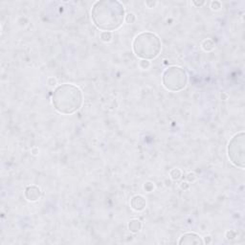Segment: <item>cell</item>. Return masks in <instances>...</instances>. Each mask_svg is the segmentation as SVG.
<instances>
[{"mask_svg": "<svg viewBox=\"0 0 245 245\" xmlns=\"http://www.w3.org/2000/svg\"><path fill=\"white\" fill-rule=\"evenodd\" d=\"M130 206L136 212H141L145 210L147 206V201L144 196H135L131 198L130 200Z\"/></svg>", "mask_w": 245, "mask_h": 245, "instance_id": "ba28073f", "label": "cell"}, {"mask_svg": "<svg viewBox=\"0 0 245 245\" xmlns=\"http://www.w3.org/2000/svg\"><path fill=\"white\" fill-rule=\"evenodd\" d=\"M125 8L117 0L97 1L91 10V18L98 29L111 32L119 29L125 20Z\"/></svg>", "mask_w": 245, "mask_h": 245, "instance_id": "6da1fadb", "label": "cell"}, {"mask_svg": "<svg viewBox=\"0 0 245 245\" xmlns=\"http://www.w3.org/2000/svg\"><path fill=\"white\" fill-rule=\"evenodd\" d=\"M100 38H101L102 41L103 42H109L111 41L112 39V34L111 32H106V31H103L100 34Z\"/></svg>", "mask_w": 245, "mask_h": 245, "instance_id": "8fae6325", "label": "cell"}, {"mask_svg": "<svg viewBox=\"0 0 245 245\" xmlns=\"http://www.w3.org/2000/svg\"><path fill=\"white\" fill-rule=\"evenodd\" d=\"M202 48H203L204 51L210 52V51H212V50H214V48H215V42L213 41L212 39L207 38V39H205L202 42Z\"/></svg>", "mask_w": 245, "mask_h": 245, "instance_id": "30bf717a", "label": "cell"}, {"mask_svg": "<svg viewBox=\"0 0 245 245\" xmlns=\"http://www.w3.org/2000/svg\"><path fill=\"white\" fill-rule=\"evenodd\" d=\"M235 237H237V234H235V232H234V231L230 230L226 233V238L228 239H234Z\"/></svg>", "mask_w": 245, "mask_h": 245, "instance_id": "e0dca14e", "label": "cell"}, {"mask_svg": "<svg viewBox=\"0 0 245 245\" xmlns=\"http://www.w3.org/2000/svg\"><path fill=\"white\" fill-rule=\"evenodd\" d=\"M179 244H203L204 240L200 238V235L194 233H187L181 235L178 241Z\"/></svg>", "mask_w": 245, "mask_h": 245, "instance_id": "52a82bcc", "label": "cell"}, {"mask_svg": "<svg viewBox=\"0 0 245 245\" xmlns=\"http://www.w3.org/2000/svg\"><path fill=\"white\" fill-rule=\"evenodd\" d=\"M41 193H42L40 188H38V186L32 185V186H28V187L25 189L24 196L28 201L35 202V201H38V199L41 197Z\"/></svg>", "mask_w": 245, "mask_h": 245, "instance_id": "8992f818", "label": "cell"}, {"mask_svg": "<svg viewBox=\"0 0 245 245\" xmlns=\"http://www.w3.org/2000/svg\"><path fill=\"white\" fill-rule=\"evenodd\" d=\"M180 189L184 190H187L190 189V184L188 182H182L180 184Z\"/></svg>", "mask_w": 245, "mask_h": 245, "instance_id": "ffe728a7", "label": "cell"}, {"mask_svg": "<svg viewBox=\"0 0 245 245\" xmlns=\"http://www.w3.org/2000/svg\"><path fill=\"white\" fill-rule=\"evenodd\" d=\"M211 8H212V10H214V11L219 10L221 8V3L219 1H213L211 3Z\"/></svg>", "mask_w": 245, "mask_h": 245, "instance_id": "2e32d148", "label": "cell"}, {"mask_svg": "<svg viewBox=\"0 0 245 245\" xmlns=\"http://www.w3.org/2000/svg\"><path fill=\"white\" fill-rule=\"evenodd\" d=\"M207 238H208V240H207V238H205V241H204V243H207L208 244V243H210L212 241V238L210 237V235H208Z\"/></svg>", "mask_w": 245, "mask_h": 245, "instance_id": "603a6c76", "label": "cell"}, {"mask_svg": "<svg viewBox=\"0 0 245 245\" xmlns=\"http://www.w3.org/2000/svg\"><path fill=\"white\" fill-rule=\"evenodd\" d=\"M170 176L173 181H178L182 176V172L179 169H172L170 172Z\"/></svg>", "mask_w": 245, "mask_h": 245, "instance_id": "7c38bea8", "label": "cell"}, {"mask_svg": "<svg viewBox=\"0 0 245 245\" xmlns=\"http://www.w3.org/2000/svg\"><path fill=\"white\" fill-rule=\"evenodd\" d=\"M140 67L142 68V69H148L149 66H151V62L148 61H145V60H142L139 63Z\"/></svg>", "mask_w": 245, "mask_h": 245, "instance_id": "9a60e30c", "label": "cell"}, {"mask_svg": "<svg viewBox=\"0 0 245 245\" xmlns=\"http://www.w3.org/2000/svg\"><path fill=\"white\" fill-rule=\"evenodd\" d=\"M47 84L49 86H55L57 84V80L55 78H53V77H51V78H49L48 80H47Z\"/></svg>", "mask_w": 245, "mask_h": 245, "instance_id": "ac0fdd59", "label": "cell"}, {"mask_svg": "<svg viewBox=\"0 0 245 245\" xmlns=\"http://www.w3.org/2000/svg\"><path fill=\"white\" fill-rule=\"evenodd\" d=\"M156 3H157V2H149V1H147V2H146V5H147L148 8H153L154 6L156 5Z\"/></svg>", "mask_w": 245, "mask_h": 245, "instance_id": "44dd1931", "label": "cell"}, {"mask_svg": "<svg viewBox=\"0 0 245 245\" xmlns=\"http://www.w3.org/2000/svg\"><path fill=\"white\" fill-rule=\"evenodd\" d=\"M144 188H145V190H147V192H151V190H153V184L151 183V182H148V183L145 184Z\"/></svg>", "mask_w": 245, "mask_h": 245, "instance_id": "d6986e66", "label": "cell"}, {"mask_svg": "<svg viewBox=\"0 0 245 245\" xmlns=\"http://www.w3.org/2000/svg\"><path fill=\"white\" fill-rule=\"evenodd\" d=\"M162 83L167 90L178 92L187 86L188 75L182 67L175 65L170 66L163 73Z\"/></svg>", "mask_w": 245, "mask_h": 245, "instance_id": "277c9868", "label": "cell"}, {"mask_svg": "<svg viewBox=\"0 0 245 245\" xmlns=\"http://www.w3.org/2000/svg\"><path fill=\"white\" fill-rule=\"evenodd\" d=\"M142 222L139 219H131L128 222V229L131 233L136 234L142 230Z\"/></svg>", "mask_w": 245, "mask_h": 245, "instance_id": "9c48e42d", "label": "cell"}, {"mask_svg": "<svg viewBox=\"0 0 245 245\" xmlns=\"http://www.w3.org/2000/svg\"><path fill=\"white\" fill-rule=\"evenodd\" d=\"M83 96L77 85L63 83L54 90L52 104L54 108L61 114L71 115L77 112L83 106Z\"/></svg>", "mask_w": 245, "mask_h": 245, "instance_id": "7a4b0ae2", "label": "cell"}, {"mask_svg": "<svg viewBox=\"0 0 245 245\" xmlns=\"http://www.w3.org/2000/svg\"><path fill=\"white\" fill-rule=\"evenodd\" d=\"M125 20L126 23H128V24L134 23L135 20H136V15H134L133 13H128L125 15Z\"/></svg>", "mask_w": 245, "mask_h": 245, "instance_id": "4fadbf2b", "label": "cell"}, {"mask_svg": "<svg viewBox=\"0 0 245 245\" xmlns=\"http://www.w3.org/2000/svg\"><path fill=\"white\" fill-rule=\"evenodd\" d=\"M193 3L194 4V5H196V6H198V7H200V6H202V5H203V4H204V2H203V1H202V2H196V1H193Z\"/></svg>", "mask_w": 245, "mask_h": 245, "instance_id": "cb8c5ba5", "label": "cell"}, {"mask_svg": "<svg viewBox=\"0 0 245 245\" xmlns=\"http://www.w3.org/2000/svg\"><path fill=\"white\" fill-rule=\"evenodd\" d=\"M32 153H33L34 155H37V154L38 153V148H34L33 149H32Z\"/></svg>", "mask_w": 245, "mask_h": 245, "instance_id": "7402d4cb", "label": "cell"}, {"mask_svg": "<svg viewBox=\"0 0 245 245\" xmlns=\"http://www.w3.org/2000/svg\"><path fill=\"white\" fill-rule=\"evenodd\" d=\"M244 132L237 133L230 140L228 145V156L232 164L240 169L245 167V153H244Z\"/></svg>", "mask_w": 245, "mask_h": 245, "instance_id": "5b68a950", "label": "cell"}, {"mask_svg": "<svg viewBox=\"0 0 245 245\" xmlns=\"http://www.w3.org/2000/svg\"><path fill=\"white\" fill-rule=\"evenodd\" d=\"M197 179V175L194 173V172H189V173L187 174V180L189 181V182H190V183H193V182H194V181H196Z\"/></svg>", "mask_w": 245, "mask_h": 245, "instance_id": "5bb4252c", "label": "cell"}, {"mask_svg": "<svg viewBox=\"0 0 245 245\" xmlns=\"http://www.w3.org/2000/svg\"><path fill=\"white\" fill-rule=\"evenodd\" d=\"M133 52L141 60H153L159 56L162 48L161 40L157 35L144 32L136 35L132 43Z\"/></svg>", "mask_w": 245, "mask_h": 245, "instance_id": "3957f363", "label": "cell"}]
</instances>
